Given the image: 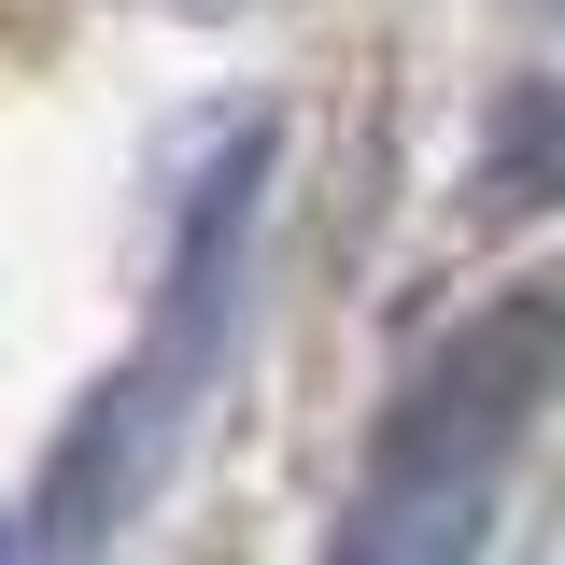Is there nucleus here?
I'll use <instances>...</instances> for the list:
<instances>
[{"label": "nucleus", "instance_id": "obj_1", "mask_svg": "<svg viewBox=\"0 0 565 565\" xmlns=\"http://www.w3.org/2000/svg\"><path fill=\"white\" fill-rule=\"evenodd\" d=\"M552 382H565V282H509L396 382L367 467H494L509 481V438L552 411Z\"/></svg>", "mask_w": 565, "mask_h": 565}, {"label": "nucleus", "instance_id": "obj_2", "mask_svg": "<svg viewBox=\"0 0 565 565\" xmlns=\"http://www.w3.org/2000/svg\"><path fill=\"white\" fill-rule=\"evenodd\" d=\"M467 199H481V226H537V212H565V99H552V85H509V99L481 114Z\"/></svg>", "mask_w": 565, "mask_h": 565}, {"label": "nucleus", "instance_id": "obj_3", "mask_svg": "<svg viewBox=\"0 0 565 565\" xmlns=\"http://www.w3.org/2000/svg\"><path fill=\"white\" fill-rule=\"evenodd\" d=\"M0 565H43V552H29V523H0Z\"/></svg>", "mask_w": 565, "mask_h": 565}, {"label": "nucleus", "instance_id": "obj_4", "mask_svg": "<svg viewBox=\"0 0 565 565\" xmlns=\"http://www.w3.org/2000/svg\"><path fill=\"white\" fill-rule=\"evenodd\" d=\"M537 14H565V0H537Z\"/></svg>", "mask_w": 565, "mask_h": 565}, {"label": "nucleus", "instance_id": "obj_5", "mask_svg": "<svg viewBox=\"0 0 565 565\" xmlns=\"http://www.w3.org/2000/svg\"><path fill=\"white\" fill-rule=\"evenodd\" d=\"M199 14H226V0H199Z\"/></svg>", "mask_w": 565, "mask_h": 565}]
</instances>
